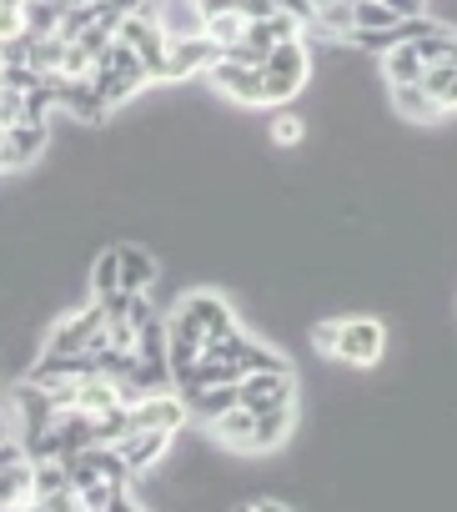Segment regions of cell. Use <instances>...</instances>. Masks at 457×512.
Returning a JSON list of instances; mask_svg holds the SVG:
<instances>
[{"mask_svg":"<svg viewBox=\"0 0 457 512\" xmlns=\"http://www.w3.org/2000/svg\"><path fill=\"white\" fill-rule=\"evenodd\" d=\"M101 332H106V307H101V297H96L91 307H81V312L61 317V322L46 332V352H56V357H81Z\"/></svg>","mask_w":457,"mask_h":512,"instance_id":"cell-1","label":"cell"},{"mask_svg":"<svg viewBox=\"0 0 457 512\" xmlns=\"http://www.w3.org/2000/svg\"><path fill=\"white\" fill-rule=\"evenodd\" d=\"M221 61V46L206 36V31H196V36H171V46H166V81H186V76H196V71H211Z\"/></svg>","mask_w":457,"mask_h":512,"instance_id":"cell-2","label":"cell"},{"mask_svg":"<svg viewBox=\"0 0 457 512\" xmlns=\"http://www.w3.org/2000/svg\"><path fill=\"white\" fill-rule=\"evenodd\" d=\"M382 347H387L382 322H372V317H347V322H342L337 357H342L347 367H377V362H382Z\"/></svg>","mask_w":457,"mask_h":512,"instance_id":"cell-3","label":"cell"},{"mask_svg":"<svg viewBox=\"0 0 457 512\" xmlns=\"http://www.w3.org/2000/svg\"><path fill=\"white\" fill-rule=\"evenodd\" d=\"M297 392V372H247L237 382V402L252 412H272V407H292Z\"/></svg>","mask_w":457,"mask_h":512,"instance_id":"cell-4","label":"cell"},{"mask_svg":"<svg viewBox=\"0 0 457 512\" xmlns=\"http://www.w3.org/2000/svg\"><path fill=\"white\" fill-rule=\"evenodd\" d=\"M126 412H131V432H136V427L176 432V427H186V417H191V407H186L181 392H146V397H136Z\"/></svg>","mask_w":457,"mask_h":512,"instance_id":"cell-5","label":"cell"},{"mask_svg":"<svg viewBox=\"0 0 457 512\" xmlns=\"http://www.w3.org/2000/svg\"><path fill=\"white\" fill-rule=\"evenodd\" d=\"M211 86L221 91V96H232L237 106H262V66H242V61H216L211 71Z\"/></svg>","mask_w":457,"mask_h":512,"instance_id":"cell-6","label":"cell"},{"mask_svg":"<svg viewBox=\"0 0 457 512\" xmlns=\"http://www.w3.org/2000/svg\"><path fill=\"white\" fill-rule=\"evenodd\" d=\"M171 437L176 432H156V427H136V432H126L121 442H116V452L126 457V467L141 477V472H151L161 457H166V447H171Z\"/></svg>","mask_w":457,"mask_h":512,"instance_id":"cell-7","label":"cell"},{"mask_svg":"<svg viewBox=\"0 0 457 512\" xmlns=\"http://www.w3.org/2000/svg\"><path fill=\"white\" fill-rule=\"evenodd\" d=\"M206 432L221 442V447H237V452H257V412L252 407H226L221 417L206 422Z\"/></svg>","mask_w":457,"mask_h":512,"instance_id":"cell-8","label":"cell"},{"mask_svg":"<svg viewBox=\"0 0 457 512\" xmlns=\"http://www.w3.org/2000/svg\"><path fill=\"white\" fill-rule=\"evenodd\" d=\"M181 312L196 317V327L206 332V342H211V337H226V332H237V312H232V302L216 297V292H191V297L181 302Z\"/></svg>","mask_w":457,"mask_h":512,"instance_id":"cell-9","label":"cell"},{"mask_svg":"<svg viewBox=\"0 0 457 512\" xmlns=\"http://www.w3.org/2000/svg\"><path fill=\"white\" fill-rule=\"evenodd\" d=\"M46 141H51V131H46V126H31V121L11 126V131H6V146H0V171L31 166V161L46 151Z\"/></svg>","mask_w":457,"mask_h":512,"instance_id":"cell-10","label":"cell"},{"mask_svg":"<svg viewBox=\"0 0 457 512\" xmlns=\"http://www.w3.org/2000/svg\"><path fill=\"white\" fill-rule=\"evenodd\" d=\"M392 106H397L407 121H437V116H447L422 81H392Z\"/></svg>","mask_w":457,"mask_h":512,"instance_id":"cell-11","label":"cell"},{"mask_svg":"<svg viewBox=\"0 0 457 512\" xmlns=\"http://www.w3.org/2000/svg\"><path fill=\"white\" fill-rule=\"evenodd\" d=\"M181 397H186L191 417H201V422L221 417L226 407H237V387H232V382H201V387H191V392H181Z\"/></svg>","mask_w":457,"mask_h":512,"instance_id":"cell-12","label":"cell"},{"mask_svg":"<svg viewBox=\"0 0 457 512\" xmlns=\"http://www.w3.org/2000/svg\"><path fill=\"white\" fill-rule=\"evenodd\" d=\"M116 251H121V292H151L156 256L146 246H116Z\"/></svg>","mask_w":457,"mask_h":512,"instance_id":"cell-13","label":"cell"},{"mask_svg":"<svg viewBox=\"0 0 457 512\" xmlns=\"http://www.w3.org/2000/svg\"><path fill=\"white\" fill-rule=\"evenodd\" d=\"M382 71H387V86H392V81H422V76H427V61H422L417 41H397V46L382 56Z\"/></svg>","mask_w":457,"mask_h":512,"instance_id":"cell-14","label":"cell"},{"mask_svg":"<svg viewBox=\"0 0 457 512\" xmlns=\"http://www.w3.org/2000/svg\"><path fill=\"white\" fill-rule=\"evenodd\" d=\"M237 367H242V372H292V362H287L277 347L252 342L247 332H242V342H237Z\"/></svg>","mask_w":457,"mask_h":512,"instance_id":"cell-15","label":"cell"},{"mask_svg":"<svg viewBox=\"0 0 457 512\" xmlns=\"http://www.w3.org/2000/svg\"><path fill=\"white\" fill-rule=\"evenodd\" d=\"M302 86H307V76H302V71H277V66H262V106H287Z\"/></svg>","mask_w":457,"mask_h":512,"instance_id":"cell-16","label":"cell"},{"mask_svg":"<svg viewBox=\"0 0 457 512\" xmlns=\"http://www.w3.org/2000/svg\"><path fill=\"white\" fill-rule=\"evenodd\" d=\"M292 407H272V412H257V452H272L292 437Z\"/></svg>","mask_w":457,"mask_h":512,"instance_id":"cell-17","label":"cell"},{"mask_svg":"<svg viewBox=\"0 0 457 512\" xmlns=\"http://www.w3.org/2000/svg\"><path fill=\"white\" fill-rule=\"evenodd\" d=\"M422 86L437 96L442 111H457V61H437V66H427Z\"/></svg>","mask_w":457,"mask_h":512,"instance_id":"cell-18","label":"cell"},{"mask_svg":"<svg viewBox=\"0 0 457 512\" xmlns=\"http://www.w3.org/2000/svg\"><path fill=\"white\" fill-rule=\"evenodd\" d=\"M166 352H171V327H166V317H151V322L136 332V357L166 362Z\"/></svg>","mask_w":457,"mask_h":512,"instance_id":"cell-19","label":"cell"},{"mask_svg":"<svg viewBox=\"0 0 457 512\" xmlns=\"http://www.w3.org/2000/svg\"><path fill=\"white\" fill-rule=\"evenodd\" d=\"M61 6H51V0H26L21 6V21H26V31H36V36H56L61 31Z\"/></svg>","mask_w":457,"mask_h":512,"instance_id":"cell-20","label":"cell"},{"mask_svg":"<svg viewBox=\"0 0 457 512\" xmlns=\"http://www.w3.org/2000/svg\"><path fill=\"white\" fill-rule=\"evenodd\" d=\"M317 31L322 36H352L357 31V6H347V0H332V6H322V16H317Z\"/></svg>","mask_w":457,"mask_h":512,"instance_id":"cell-21","label":"cell"},{"mask_svg":"<svg viewBox=\"0 0 457 512\" xmlns=\"http://www.w3.org/2000/svg\"><path fill=\"white\" fill-rule=\"evenodd\" d=\"M91 287H96V297L121 292V251H101V256H96V267H91Z\"/></svg>","mask_w":457,"mask_h":512,"instance_id":"cell-22","label":"cell"},{"mask_svg":"<svg viewBox=\"0 0 457 512\" xmlns=\"http://www.w3.org/2000/svg\"><path fill=\"white\" fill-rule=\"evenodd\" d=\"M206 36H211V41H216L221 51H226V46H237V41L247 36V16H242V11H226V16H211V21H206Z\"/></svg>","mask_w":457,"mask_h":512,"instance_id":"cell-23","label":"cell"},{"mask_svg":"<svg viewBox=\"0 0 457 512\" xmlns=\"http://www.w3.org/2000/svg\"><path fill=\"white\" fill-rule=\"evenodd\" d=\"M126 432H131V412H126V402H116L111 412L96 417V442H101V447H116Z\"/></svg>","mask_w":457,"mask_h":512,"instance_id":"cell-24","label":"cell"},{"mask_svg":"<svg viewBox=\"0 0 457 512\" xmlns=\"http://www.w3.org/2000/svg\"><path fill=\"white\" fill-rule=\"evenodd\" d=\"M0 86H6V91H21V96H31L36 86H46V76H41L36 66H21V61H0Z\"/></svg>","mask_w":457,"mask_h":512,"instance_id":"cell-25","label":"cell"},{"mask_svg":"<svg viewBox=\"0 0 457 512\" xmlns=\"http://www.w3.org/2000/svg\"><path fill=\"white\" fill-rule=\"evenodd\" d=\"M387 26H397V16L382 6V0H362L357 6V31H387Z\"/></svg>","mask_w":457,"mask_h":512,"instance_id":"cell-26","label":"cell"},{"mask_svg":"<svg viewBox=\"0 0 457 512\" xmlns=\"http://www.w3.org/2000/svg\"><path fill=\"white\" fill-rule=\"evenodd\" d=\"M247 51L257 56V61H267L272 56V46H277V36H272V21H247Z\"/></svg>","mask_w":457,"mask_h":512,"instance_id":"cell-27","label":"cell"},{"mask_svg":"<svg viewBox=\"0 0 457 512\" xmlns=\"http://www.w3.org/2000/svg\"><path fill=\"white\" fill-rule=\"evenodd\" d=\"M51 106H56V91H51V86H36V91L26 96V116H21V121L46 126V121H51Z\"/></svg>","mask_w":457,"mask_h":512,"instance_id":"cell-28","label":"cell"},{"mask_svg":"<svg viewBox=\"0 0 457 512\" xmlns=\"http://www.w3.org/2000/svg\"><path fill=\"white\" fill-rule=\"evenodd\" d=\"M21 116H26V96L0 86V126H21Z\"/></svg>","mask_w":457,"mask_h":512,"instance_id":"cell-29","label":"cell"},{"mask_svg":"<svg viewBox=\"0 0 457 512\" xmlns=\"http://www.w3.org/2000/svg\"><path fill=\"white\" fill-rule=\"evenodd\" d=\"M337 342H342V322H317V327H312V347H317V352L337 357Z\"/></svg>","mask_w":457,"mask_h":512,"instance_id":"cell-30","label":"cell"},{"mask_svg":"<svg viewBox=\"0 0 457 512\" xmlns=\"http://www.w3.org/2000/svg\"><path fill=\"white\" fill-rule=\"evenodd\" d=\"M272 141H277V146H297V141H302V121H297V116H277Z\"/></svg>","mask_w":457,"mask_h":512,"instance_id":"cell-31","label":"cell"},{"mask_svg":"<svg viewBox=\"0 0 457 512\" xmlns=\"http://www.w3.org/2000/svg\"><path fill=\"white\" fill-rule=\"evenodd\" d=\"M282 11H287V16H297L302 26H312V31H317V16H322V6H312V0H282Z\"/></svg>","mask_w":457,"mask_h":512,"instance_id":"cell-32","label":"cell"},{"mask_svg":"<svg viewBox=\"0 0 457 512\" xmlns=\"http://www.w3.org/2000/svg\"><path fill=\"white\" fill-rule=\"evenodd\" d=\"M382 6H387L397 21H417V16H427V0H382Z\"/></svg>","mask_w":457,"mask_h":512,"instance_id":"cell-33","label":"cell"},{"mask_svg":"<svg viewBox=\"0 0 457 512\" xmlns=\"http://www.w3.org/2000/svg\"><path fill=\"white\" fill-rule=\"evenodd\" d=\"M272 36H277V41H297V36H302V21L287 16V11H277V16H272Z\"/></svg>","mask_w":457,"mask_h":512,"instance_id":"cell-34","label":"cell"},{"mask_svg":"<svg viewBox=\"0 0 457 512\" xmlns=\"http://www.w3.org/2000/svg\"><path fill=\"white\" fill-rule=\"evenodd\" d=\"M196 11H201V21H211V16H226V11H242V0H196Z\"/></svg>","mask_w":457,"mask_h":512,"instance_id":"cell-35","label":"cell"},{"mask_svg":"<svg viewBox=\"0 0 457 512\" xmlns=\"http://www.w3.org/2000/svg\"><path fill=\"white\" fill-rule=\"evenodd\" d=\"M6 131H11V126H0V146H6Z\"/></svg>","mask_w":457,"mask_h":512,"instance_id":"cell-36","label":"cell"},{"mask_svg":"<svg viewBox=\"0 0 457 512\" xmlns=\"http://www.w3.org/2000/svg\"><path fill=\"white\" fill-rule=\"evenodd\" d=\"M312 6H332V0H312Z\"/></svg>","mask_w":457,"mask_h":512,"instance_id":"cell-37","label":"cell"},{"mask_svg":"<svg viewBox=\"0 0 457 512\" xmlns=\"http://www.w3.org/2000/svg\"><path fill=\"white\" fill-rule=\"evenodd\" d=\"M0 61H6V51H0Z\"/></svg>","mask_w":457,"mask_h":512,"instance_id":"cell-38","label":"cell"}]
</instances>
